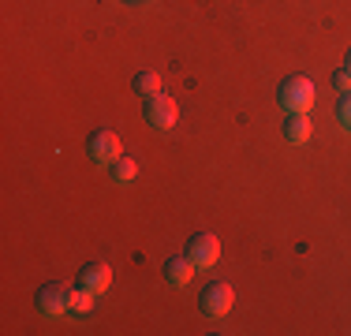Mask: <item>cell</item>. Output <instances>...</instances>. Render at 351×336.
I'll return each mask as SVG.
<instances>
[{
	"mask_svg": "<svg viewBox=\"0 0 351 336\" xmlns=\"http://www.w3.org/2000/svg\"><path fill=\"white\" fill-rule=\"evenodd\" d=\"M277 101H280L284 112H311L314 101H317L314 82L306 79V75H291V79H284V82H280Z\"/></svg>",
	"mask_w": 351,
	"mask_h": 336,
	"instance_id": "obj_1",
	"label": "cell"
},
{
	"mask_svg": "<svg viewBox=\"0 0 351 336\" xmlns=\"http://www.w3.org/2000/svg\"><path fill=\"white\" fill-rule=\"evenodd\" d=\"M86 157H90L94 165H101V168H112V165L123 157L120 134H116L112 128H97V131H90V139H86Z\"/></svg>",
	"mask_w": 351,
	"mask_h": 336,
	"instance_id": "obj_2",
	"label": "cell"
},
{
	"mask_svg": "<svg viewBox=\"0 0 351 336\" xmlns=\"http://www.w3.org/2000/svg\"><path fill=\"white\" fill-rule=\"evenodd\" d=\"M142 116H146V123L154 131H172L176 120H180V105L169 94H154L142 101Z\"/></svg>",
	"mask_w": 351,
	"mask_h": 336,
	"instance_id": "obj_3",
	"label": "cell"
},
{
	"mask_svg": "<svg viewBox=\"0 0 351 336\" xmlns=\"http://www.w3.org/2000/svg\"><path fill=\"white\" fill-rule=\"evenodd\" d=\"M232 302H236V288L224 280H213L210 288H202V296H198V310H202L206 317H224L232 310Z\"/></svg>",
	"mask_w": 351,
	"mask_h": 336,
	"instance_id": "obj_4",
	"label": "cell"
},
{
	"mask_svg": "<svg viewBox=\"0 0 351 336\" xmlns=\"http://www.w3.org/2000/svg\"><path fill=\"white\" fill-rule=\"evenodd\" d=\"M38 310L45 317L68 314V310H71V288H68V284H60V280L41 284V288H38Z\"/></svg>",
	"mask_w": 351,
	"mask_h": 336,
	"instance_id": "obj_5",
	"label": "cell"
},
{
	"mask_svg": "<svg viewBox=\"0 0 351 336\" xmlns=\"http://www.w3.org/2000/svg\"><path fill=\"white\" fill-rule=\"evenodd\" d=\"M187 258L195 262V269H213L221 258V239L213 232H198L187 239Z\"/></svg>",
	"mask_w": 351,
	"mask_h": 336,
	"instance_id": "obj_6",
	"label": "cell"
},
{
	"mask_svg": "<svg viewBox=\"0 0 351 336\" xmlns=\"http://www.w3.org/2000/svg\"><path fill=\"white\" fill-rule=\"evenodd\" d=\"M108 284H112V265H105V262H90V265H82V273H79V288L94 291V296H105Z\"/></svg>",
	"mask_w": 351,
	"mask_h": 336,
	"instance_id": "obj_7",
	"label": "cell"
},
{
	"mask_svg": "<svg viewBox=\"0 0 351 336\" xmlns=\"http://www.w3.org/2000/svg\"><path fill=\"white\" fill-rule=\"evenodd\" d=\"M311 116L306 112H288V120H284V139L291 142V146H303V142H311Z\"/></svg>",
	"mask_w": 351,
	"mask_h": 336,
	"instance_id": "obj_8",
	"label": "cell"
},
{
	"mask_svg": "<svg viewBox=\"0 0 351 336\" xmlns=\"http://www.w3.org/2000/svg\"><path fill=\"white\" fill-rule=\"evenodd\" d=\"M191 276H195V262H191L187 254H183V258H169V262H165V280H169L172 288H187Z\"/></svg>",
	"mask_w": 351,
	"mask_h": 336,
	"instance_id": "obj_9",
	"label": "cell"
},
{
	"mask_svg": "<svg viewBox=\"0 0 351 336\" xmlns=\"http://www.w3.org/2000/svg\"><path fill=\"white\" fill-rule=\"evenodd\" d=\"M131 90H135L142 101L161 94V75H157L154 67H142V71H135V79H131Z\"/></svg>",
	"mask_w": 351,
	"mask_h": 336,
	"instance_id": "obj_10",
	"label": "cell"
},
{
	"mask_svg": "<svg viewBox=\"0 0 351 336\" xmlns=\"http://www.w3.org/2000/svg\"><path fill=\"white\" fill-rule=\"evenodd\" d=\"M108 176H112V183H120V187H128V183H135L138 176V165L131 161V157H120L112 168H108Z\"/></svg>",
	"mask_w": 351,
	"mask_h": 336,
	"instance_id": "obj_11",
	"label": "cell"
},
{
	"mask_svg": "<svg viewBox=\"0 0 351 336\" xmlns=\"http://www.w3.org/2000/svg\"><path fill=\"white\" fill-rule=\"evenodd\" d=\"M94 291H86V288H75L71 291V314H90L94 310Z\"/></svg>",
	"mask_w": 351,
	"mask_h": 336,
	"instance_id": "obj_12",
	"label": "cell"
},
{
	"mask_svg": "<svg viewBox=\"0 0 351 336\" xmlns=\"http://www.w3.org/2000/svg\"><path fill=\"white\" fill-rule=\"evenodd\" d=\"M337 120H340V128L351 131V94H340L337 101Z\"/></svg>",
	"mask_w": 351,
	"mask_h": 336,
	"instance_id": "obj_13",
	"label": "cell"
},
{
	"mask_svg": "<svg viewBox=\"0 0 351 336\" xmlns=\"http://www.w3.org/2000/svg\"><path fill=\"white\" fill-rule=\"evenodd\" d=\"M332 90L351 94V71H348V67H337V71H332Z\"/></svg>",
	"mask_w": 351,
	"mask_h": 336,
	"instance_id": "obj_14",
	"label": "cell"
},
{
	"mask_svg": "<svg viewBox=\"0 0 351 336\" xmlns=\"http://www.w3.org/2000/svg\"><path fill=\"white\" fill-rule=\"evenodd\" d=\"M344 67H348V71H351V49H348V60H344Z\"/></svg>",
	"mask_w": 351,
	"mask_h": 336,
	"instance_id": "obj_15",
	"label": "cell"
},
{
	"mask_svg": "<svg viewBox=\"0 0 351 336\" xmlns=\"http://www.w3.org/2000/svg\"><path fill=\"white\" fill-rule=\"evenodd\" d=\"M128 4H135V0H128Z\"/></svg>",
	"mask_w": 351,
	"mask_h": 336,
	"instance_id": "obj_16",
	"label": "cell"
}]
</instances>
